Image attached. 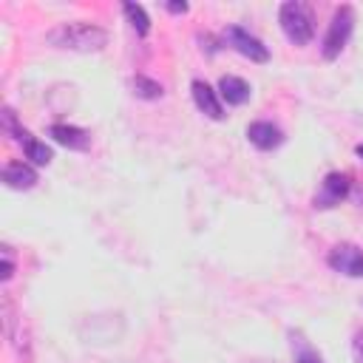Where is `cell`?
<instances>
[{
	"label": "cell",
	"instance_id": "9",
	"mask_svg": "<svg viewBox=\"0 0 363 363\" xmlns=\"http://www.w3.org/2000/svg\"><path fill=\"white\" fill-rule=\"evenodd\" d=\"M48 136H51L57 145L68 147V150H88V147H91L88 130H85V128H77V125H68V122H54V125L48 128Z\"/></svg>",
	"mask_w": 363,
	"mask_h": 363
},
{
	"label": "cell",
	"instance_id": "3",
	"mask_svg": "<svg viewBox=\"0 0 363 363\" xmlns=\"http://www.w3.org/2000/svg\"><path fill=\"white\" fill-rule=\"evenodd\" d=\"M352 31H354V9L343 3V6L335 9V14L329 20V28H326V37H323V45H320V54H323L326 62L340 57V51L346 48Z\"/></svg>",
	"mask_w": 363,
	"mask_h": 363
},
{
	"label": "cell",
	"instance_id": "17",
	"mask_svg": "<svg viewBox=\"0 0 363 363\" xmlns=\"http://www.w3.org/2000/svg\"><path fill=\"white\" fill-rule=\"evenodd\" d=\"M3 128H6V133L14 136V139H17V133L23 130V128L17 125V113H14L11 108H3Z\"/></svg>",
	"mask_w": 363,
	"mask_h": 363
},
{
	"label": "cell",
	"instance_id": "1",
	"mask_svg": "<svg viewBox=\"0 0 363 363\" xmlns=\"http://www.w3.org/2000/svg\"><path fill=\"white\" fill-rule=\"evenodd\" d=\"M45 43L62 51H77V54H96L108 45V31L96 23L88 20H71L60 23L45 34Z\"/></svg>",
	"mask_w": 363,
	"mask_h": 363
},
{
	"label": "cell",
	"instance_id": "2",
	"mask_svg": "<svg viewBox=\"0 0 363 363\" xmlns=\"http://www.w3.org/2000/svg\"><path fill=\"white\" fill-rule=\"evenodd\" d=\"M278 23H281L284 37H286L292 45H306V43L315 37L312 11H309L303 3H298V0L281 3V9H278Z\"/></svg>",
	"mask_w": 363,
	"mask_h": 363
},
{
	"label": "cell",
	"instance_id": "7",
	"mask_svg": "<svg viewBox=\"0 0 363 363\" xmlns=\"http://www.w3.org/2000/svg\"><path fill=\"white\" fill-rule=\"evenodd\" d=\"M3 326H6V340L9 346L28 360L31 349H28V337H26V326H23V315H17L14 303L9 298H3Z\"/></svg>",
	"mask_w": 363,
	"mask_h": 363
},
{
	"label": "cell",
	"instance_id": "15",
	"mask_svg": "<svg viewBox=\"0 0 363 363\" xmlns=\"http://www.w3.org/2000/svg\"><path fill=\"white\" fill-rule=\"evenodd\" d=\"M130 88H133V94H136L139 99H162V94H164V88H162L156 79L145 77V74H136V77L130 79Z\"/></svg>",
	"mask_w": 363,
	"mask_h": 363
},
{
	"label": "cell",
	"instance_id": "11",
	"mask_svg": "<svg viewBox=\"0 0 363 363\" xmlns=\"http://www.w3.org/2000/svg\"><path fill=\"white\" fill-rule=\"evenodd\" d=\"M37 182V170L28 162H9L3 167V184L11 190H31Z\"/></svg>",
	"mask_w": 363,
	"mask_h": 363
},
{
	"label": "cell",
	"instance_id": "19",
	"mask_svg": "<svg viewBox=\"0 0 363 363\" xmlns=\"http://www.w3.org/2000/svg\"><path fill=\"white\" fill-rule=\"evenodd\" d=\"M352 352H354V360L363 363V332L354 335V340H352Z\"/></svg>",
	"mask_w": 363,
	"mask_h": 363
},
{
	"label": "cell",
	"instance_id": "13",
	"mask_svg": "<svg viewBox=\"0 0 363 363\" xmlns=\"http://www.w3.org/2000/svg\"><path fill=\"white\" fill-rule=\"evenodd\" d=\"M17 142L23 145V153H26V159L31 162V164H40V167H45V164H51V159H54V153H51V147L45 145V142H40L37 136H31L26 128L17 133Z\"/></svg>",
	"mask_w": 363,
	"mask_h": 363
},
{
	"label": "cell",
	"instance_id": "8",
	"mask_svg": "<svg viewBox=\"0 0 363 363\" xmlns=\"http://www.w3.org/2000/svg\"><path fill=\"white\" fill-rule=\"evenodd\" d=\"M190 94H193V102L196 108L207 116V119H224V105H221V96L213 85H207L204 79H193L190 82Z\"/></svg>",
	"mask_w": 363,
	"mask_h": 363
},
{
	"label": "cell",
	"instance_id": "5",
	"mask_svg": "<svg viewBox=\"0 0 363 363\" xmlns=\"http://www.w3.org/2000/svg\"><path fill=\"white\" fill-rule=\"evenodd\" d=\"M349 190H352L349 173H340V170L326 173L323 182H320V190H318L315 199H312V204H315L318 210H332V207H337V204L349 196Z\"/></svg>",
	"mask_w": 363,
	"mask_h": 363
},
{
	"label": "cell",
	"instance_id": "18",
	"mask_svg": "<svg viewBox=\"0 0 363 363\" xmlns=\"http://www.w3.org/2000/svg\"><path fill=\"white\" fill-rule=\"evenodd\" d=\"M14 275V255H11V247L3 244V281H11Z\"/></svg>",
	"mask_w": 363,
	"mask_h": 363
},
{
	"label": "cell",
	"instance_id": "16",
	"mask_svg": "<svg viewBox=\"0 0 363 363\" xmlns=\"http://www.w3.org/2000/svg\"><path fill=\"white\" fill-rule=\"evenodd\" d=\"M292 357H295V363H323V357L301 335H292Z\"/></svg>",
	"mask_w": 363,
	"mask_h": 363
},
{
	"label": "cell",
	"instance_id": "10",
	"mask_svg": "<svg viewBox=\"0 0 363 363\" xmlns=\"http://www.w3.org/2000/svg\"><path fill=\"white\" fill-rule=\"evenodd\" d=\"M247 139H250V145L258 147V150H275V147L284 145V130H281L278 125L267 122V119H258V122H252V125L247 128Z\"/></svg>",
	"mask_w": 363,
	"mask_h": 363
},
{
	"label": "cell",
	"instance_id": "12",
	"mask_svg": "<svg viewBox=\"0 0 363 363\" xmlns=\"http://www.w3.org/2000/svg\"><path fill=\"white\" fill-rule=\"evenodd\" d=\"M218 96H221L227 105H244V102H250L252 88H250L247 79H241V77H235V74H224V77L218 79Z\"/></svg>",
	"mask_w": 363,
	"mask_h": 363
},
{
	"label": "cell",
	"instance_id": "4",
	"mask_svg": "<svg viewBox=\"0 0 363 363\" xmlns=\"http://www.w3.org/2000/svg\"><path fill=\"white\" fill-rule=\"evenodd\" d=\"M221 40H224L233 51H238L241 57H247L250 62H267V60H269V48H267L255 34H250V31L241 28V26H227V28L221 31Z\"/></svg>",
	"mask_w": 363,
	"mask_h": 363
},
{
	"label": "cell",
	"instance_id": "14",
	"mask_svg": "<svg viewBox=\"0 0 363 363\" xmlns=\"http://www.w3.org/2000/svg\"><path fill=\"white\" fill-rule=\"evenodd\" d=\"M122 14L128 17L130 28H133L139 37H147V31H150V17H147L145 6H139V3H122Z\"/></svg>",
	"mask_w": 363,
	"mask_h": 363
},
{
	"label": "cell",
	"instance_id": "6",
	"mask_svg": "<svg viewBox=\"0 0 363 363\" xmlns=\"http://www.w3.org/2000/svg\"><path fill=\"white\" fill-rule=\"evenodd\" d=\"M326 264L346 278H363V250L357 244H335L326 255Z\"/></svg>",
	"mask_w": 363,
	"mask_h": 363
},
{
	"label": "cell",
	"instance_id": "21",
	"mask_svg": "<svg viewBox=\"0 0 363 363\" xmlns=\"http://www.w3.org/2000/svg\"><path fill=\"white\" fill-rule=\"evenodd\" d=\"M354 153H357V159L363 162V145H357V147H354Z\"/></svg>",
	"mask_w": 363,
	"mask_h": 363
},
{
	"label": "cell",
	"instance_id": "20",
	"mask_svg": "<svg viewBox=\"0 0 363 363\" xmlns=\"http://www.w3.org/2000/svg\"><path fill=\"white\" fill-rule=\"evenodd\" d=\"M164 9L170 11V14H187V3H164Z\"/></svg>",
	"mask_w": 363,
	"mask_h": 363
}]
</instances>
